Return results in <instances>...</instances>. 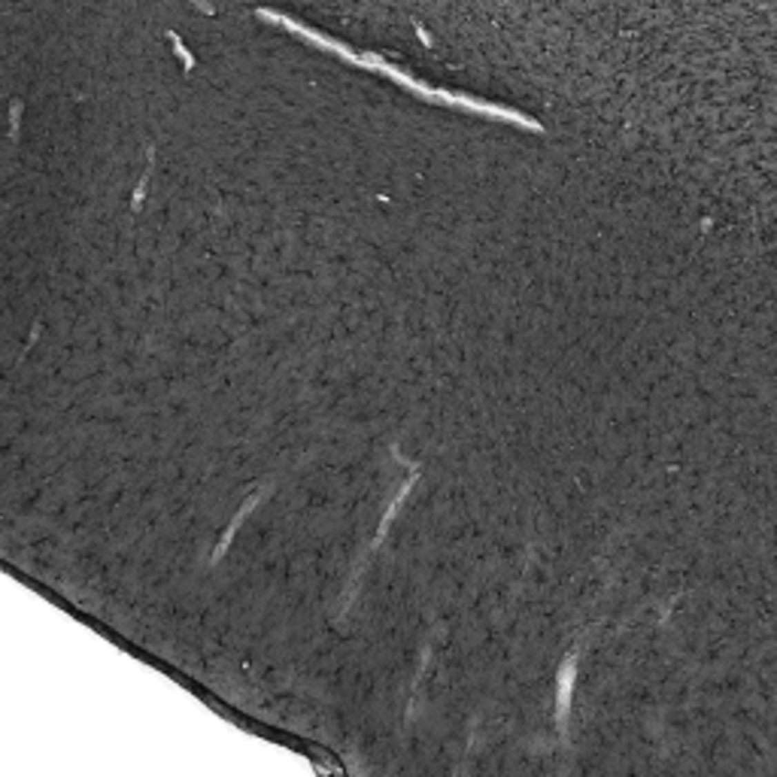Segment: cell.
Segmentation results:
<instances>
[{
	"instance_id": "cell-1",
	"label": "cell",
	"mask_w": 777,
	"mask_h": 777,
	"mask_svg": "<svg viewBox=\"0 0 777 777\" xmlns=\"http://www.w3.org/2000/svg\"><path fill=\"white\" fill-rule=\"evenodd\" d=\"M571 677H574V656H571V659L565 662V671H562V687H559V722H565V714H568Z\"/></svg>"
}]
</instances>
